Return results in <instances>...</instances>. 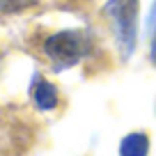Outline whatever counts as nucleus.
<instances>
[{"mask_svg":"<svg viewBox=\"0 0 156 156\" xmlns=\"http://www.w3.org/2000/svg\"><path fill=\"white\" fill-rule=\"evenodd\" d=\"M90 48H92V37L87 30H60L46 37L41 46L44 55L53 62L55 71L76 67L83 58L90 55Z\"/></svg>","mask_w":156,"mask_h":156,"instance_id":"2","label":"nucleus"},{"mask_svg":"<svg viewBox=\"0 0 156 156\" xmlns=\"http://www.w3.org/2000/svg\"><path fill=\"white\" fill-rule=\"evenodd\" d=\"M103 19L110 23L117 51L122 60H131L138 48L140 30V0H108L103 5Z\"/></svg>","mask_w":156,"mask_h":156,"instance_id":"1","label":"nucleus"},{"mask_svg":"<svg viewBox=\"0 0 156 156\" xmlns=\"http://www.w3.org/2000/svg\"><path fill=\"white\" fill-rule=\"evenodd\" d=\"M34 0H0V14H14L25 7H30Z\"/></svg>","mask_w":156,"mask_h":156,"instance_id":"6","label":"nucleus"},{"mask_svg":"<svg viewBox=\"0 0 156 156\" xmlns=\"http://www.w3.org/2000/svg\"><path fill=\"white\" fill-rule=\"evenodd\" d=\"M149 62L156 67V0L151 5V14H149Z\"/></svg>","mask_w":156,"mask_h":156,"instance_id":"5","label":"nucleus"},{"mask_svg":"<svg viewBox=\"0 0 156 156\" xmlns=\"http://www.w3.org/2000/svg\"><path fill=\"white\" fill-rule=\"evenodd\" d=\"M32 99H34V106H37L39 110H53L60 103V94H58V90H55V85L48 83V80H44V78H39V76L34 78Z\"/></svg>","mask_w":156,"mask_h":156,"instance_id":"3","label":"nucleus"},{"mask_svg":"<svg viewBox=\"0 0 156 156\" xmlns=\"http://www.w3.org/2000/svg\"><path fill=\"white\" fill-rule=\"evenodd\" d=\"M119 156H149V136L145 131H131L119 140Z\"/></svg>","mask_w":156,"mask_h":156,"instance_id":"4","label":"nucleus"}]
</instances>
